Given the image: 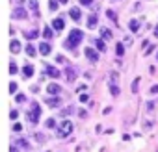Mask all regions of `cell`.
Instances as JSON below:
<instances>
[{
	"label": "cell",
	"instance_id": "obj_1",
	"mask_svg": "<svg viewBox=\"0 0 158 152\" xmlns=\"http://www.w3.org/2000/svg\"><path fill=\"white\" fill-rule=\"evenodd\" d=\"M82 39H84V34L78 30V28H74V30L69 34V39L63 43V46H65L67 50H76V46L82 43Z\"/></svg>",
	"mask_w": 158,
	"mask_h": 152
},
{
	"label": "cell",
	"instance_id": "obj_2",
	"mask_svg": "<svg viewBox=\"0 0 158 152\" xmlns=\"http://www.w3.org/2000/svg\"><path fill=\"white\" fill-rule=\"evenodd\" d=\"M39 117H41V106L39 104H32V110L28 111V121L32 122V124H35L37 121H39Z\"/></svg>",
	"mask_w": 158,
	"mask_h": 152
},
{
	"label": "cell",
	"instance_id": "obj_3",
	"mask_svg": "<svg viewBox=\"0 0 158 152\" xmlns=\"http://www.w3.org/2000/svg\"><path fill=\"white\" fill-rule=\"evenodd\" d=\"M71 132H73V122L71 121H61V124L58 128V135L60 137H67V135H71Z\"/></svg>",
	"mask_w": 158,
	"mask_h": 152
},
{
	"label": "cell",
	"instance_id": "obj_4",
	"mask_svg": "<svg viewBox=\"0 0 158 152\" xmlns=\"http://www.w3.org/2000/svg\"><path fill=\"white\" fill-rule=\"evenodd\" d=\"M43 74H47V76H50V78H60V70L56 69V67H52V65H45V69H43Z\"/></svg>",
	"mask_w": 158,
	"mask_h": 152
},
{
	"label": "cell",
	"instance_id": "obj_5",
	"mask_svg": "<svg viewBox=\"0 0 158 152\" xmlns=\"http://www.w3.org/2000/svg\"><path fill=\"white\" fill-rule=\"evenodd\" d=\"M86 58H88L89 61H93V63H95V61H99V54H97V50H95V48H91V46H88V48H86Z\"/></svg>",
	"mask_w": 158,
	"mask_h": 152
},
{
	"label": "cell",
	"instance_id": "obj_6",
	"mask_svg": "<svg viewBox=\"0 0 158 152\" xmlns=\"http://www.w3.org/2000/svg\"><path fill=\"white\" fill-rule=\"evenodd\" d=\"M74 78H76V70H74L73 67H67V69H65V80H67V82H73Z\"/></svg>",
	"mask_w": 158,
	"mask_h": 152
},
{
	"label": "cell",
	"instance_id": "obj_7",
	"mask_svg": "<svg viewBox=\"0 0 158 152\" xmlns=\"http://www.w3.org/2000/svg\"><path fill=\"white\" fill-rule=\"evenodd\" d=\"M69 15H71L73 21H80V17H82V13H80V10H78V8H71L69 10Z\"/></svg>",
	"mask_w": 158,
	"mask_h": 152
},
{
	"label": "cell",
	"instance_id": "obj_8",
	"mask_svg": "<svg viewBox=\"0 0 158 152\" xmlns=\"http://www.w3.org/2000/svg\"><path fill=\"white\" fill-rule=\"evenodd\" d=\"M26 15H28V13H26V10H23V8H15V10H13V17H15V19H26Z\"/></svg>",
	"mask_w": 158,
	"mask_h": 152
},
{
	"label": "cell",
	"instance_id": "obj_9",
	"mask_svg": "<svg viewBox=\"0 0 158 152\" xmlns=\"http://www.w3.org/2000/svg\"><path fill=\"white\" fill-rule=\"evenodd\" d=\"M50 50H52V46H50L48 43H41V45H39V52H41L43 56H48Z\"/></svg>",
	"mask_w": 158,
	"mask_h": 152
},
{
	"label": "cell",
	"instance_id": "obj_10",
	"mask_svg": "<svg viewBox=\"0 0 158 152\" xmlns=\"http://www.w3.org/2000/svg\"><path fill=\"white\" fill-rule=\"evenodd\" d=\"M52 28H54V30H58V32H60V30H63V28H65V22H63V19H54V22H52Z\"/></svg>",
	"mask_w": 158,
	"mask_h": 152
},
{
	"label": "cell",
	"instance_id": "obj_11",
	"mask_svg": "<svg viewBox=\"0 0 158 152\" xmlns=\"http://www.w3.org/2000/svg\"><path fill=\"white\" fill-rule=\"evenodd\" d=\"M117 82H119V74H117V72H110L108 86H117Z\"/></svg>",
	"mask_w": 158,
	"mask_h": 152
},
{
	"label": "cell",
	"instance_id": "obj_12",
	"mask_svg": "<svg viewBox=\"0 0 158 152\" xmlns=\"http://www.w3.org/2000/svg\"><path fill=\"white\" fill-rule=\"evenodd\" d=\"M97 22H99V17H97V15H89V19H88V28H89V30L95 28Z\"/></svg>",
	"mask_w": 158,
	"mask_h": 152
},
{
	"label": "cell",
	"instance_id": "obj_13",
	"mask_svg": "<svg viewBox=\"0 0 158 152\" xmlns=\"http://www.w3.org/2000/svg\"><path fill=\"white\" fill-rule=\"evenodd\" d=\"M47 91H48L50 95H58L61 89H60V86H56V84H48V86H47Z\"/></svg>",
	"mask_w": 158,
	"mask_h": 152
},
{
	"label": "cell",
	"instance_id": "obj_14",
	"mask_svg": "<svg viewBox=\"0 0 158 152\" xmlns=\"http://www.w3.org/2000/svg\"><path fill=\"white\" fill-rule=\"evenodd\" d=\"M23 74L26 76V78L34 76V67H32V65H24V69H23Z\"/></svg>",
	"mask_w": 158,
	"mask_h": 152
},
{
	"label": "cell",
	"instance_id": "obj_15",
	"mask_svg": "<svg viewBox=\"0 0 158 152\" xmlns=\"http://www.w3.org/2000/svg\"><path fill=\"white\" fill-rule=\"evenodd\" d=\"M10 50H11L13 54H17V52L21 50V43H19V41H11V45H10Z\"/></svg>",
	"mask_w": 158,
	"mask_h": 152
},
{
	"label": "cell",
	"instance_id": "obj_16",
	"mask_svg": "<svg viewBox=\"0 0 158 152\" xmlns=\"http://www.w3.org/2000/svg\"><path fill=\"white\" fill-rule=\"evenodd\" d=\"M39 35V32H35V30H32V32H24V37L28 39V41H32V39H35Z\"/></svg>",
	"mask_w": 158,
	"mask_h": 152
},
{
	"label": "cell",
	"instance_id": "obj_17",
	"mask_svg": "<svg viewBox=\"0 0 158 152\" xmlns=\"http://www.w3.org/2000/svg\"><path fill=\"white\" fill-rule=\"evenodd\" d=\"M95 45H97V50H99V52H106V43H104V41L97 39V41H95Z\"/></svg>",
	"mask_w": 158,
	"mask_h": 152
},
{
	"label": "cell",
	"instance_id": "obj_18",
	"mask_svg": "<svg viewBox=\"0 0 158 152\" xmlns=\"http://www.w3.org/2000/svg\"><path fill=\"white\" fill-rule=\"evenodd\" d=\"M128 26H130V30H132V32H138V30H139V21H136V19H132Z\"/></svg>",
	"mask_w": 158,
	"mask_h": 152
},
{
	"label": "cell",
	"instance_id": "obj_19",
	"mask_svg": "<svg viewBox=\"0 0 158 152\" xmlns=\"http://www.w3.org/2000/svg\"><path fill=\"white\" fill-rule=\"evenodd\" d=\"M45 102H47L50 108H56V106H60V98H47Z\"/></svg>",
	"mask_w": 158,
	"mask_h": 152
},
{
	"label": "cell",
	"instance_id": "obj_20",
	"mask_svg": "<svg viewBox=\"0 0 158 152\" xmlns=\"http://www.w3.org/2000/svg\"><path fill=\"white\" fill-rule=\"evenodd\" d=\"M52 35H54V32H52L48 26H45V30H43V37H45V39H50Z\"/></svg>",
	"mask_w": 158,
	"mask_h": 152
},
{
	"label": "cell",
	"instance_id": "obj_21",
	"mask_svg": "<svg viewBox=\"0 0 158 152\" xmlns=\"http://www.w3.org/2000/svg\"><path fill=\"white\" fill-rule=\"evenodd\" d=\"M101 35H102V39H112V32L108 28H102L101 30Z\"/></svg>",
	"mask_w": 158,
	"mask_h": 152
},
{
	"label": "cell",
	"instance_id": "obj_22",
	"mask_svg": "<svg viewBox=\"0 0 158 152\" xmlns=\"http://www.w3.org/2000/svg\"><path fill=\"white\" fill-rule=\"evenodd\" d=\"M30 8H32L34 15H39V13H37V0H30Z\"/></svg>",
	"mask_w": 158,
	"mask_h": 152
},
{
	"label": "cell",
	"instance_id": "obj_23",
	"mask_svg": "<svg viewBox=\"0 0 158 152\" xmlns=\"http://www.w3.org/2000/svg\"><path fill=\"white\" fill-rule=\"evenodd\" d=\"M26 54H28L30 58H34V56H35V48H34L32 45H28V46H26Z\"/></svg>",
	"mask_w": 158,
	"mask_h": 152
},
{
	"label": "cell",
	"instance_id": "obj_24",
	"mask_svg": "<svg viewBox=\"0 0 158 152\" xmlns=\"http://www.w3.org/2000/svg\"><path fill=\"white\" fill-rule=\"evenodd\" d=\"M106 15H108V19H110V21H114V22H117V17H115V13H114L112 10H108V11H106Z\"/></svg>",
	"mask_w": 158,
	"mask_h": 152
},
{
	"label": "cell",
	"instance_id": "obj_25",
	"mask_svg": "<svg viewBox=\"0 0 158 152\" xmlns=\"http://www.w3.org/2000/svg\"><path fill=\"white\" fill-rule=\"evenodd\" d=\"M152 50H154V45H151V43H149V45L145 46V50H143V54H145V56H149V54H151Z\"/></svg>",
	"mask_w": 158,
	"mask_h": 152
},
{
	"label": "cell",
	"instance_id": "obj_26",
	"mask_svg": "<svg viewBox=\"0 0 158 152\" xmlns=\"http://www.w3.org/2000/svg\"><path fill=\"white\" fill-rule=\"evenodd\" d=\"M110 93H112L114 97H117V95H119V86H110Z\"/></svg>",
	"mask_w": 158,
	"mask_h": 152
},
{
	"label": "cell",
	"instance_id": "obj_27",
	"mask_svg": "<svg viewBox=\"0 0 158 152\" xmlns=\"http://www.w3.org/2000/svg\"><path fill=\"white\" fill-rule=\"evenodd\" d=\"M17 145H19V146H23V148H28V146H30L26 139H17Z\"/></svg>",
	"mask_w": 158,
	"mask_h": 152
},
{
	"label": "cell",
	"instance_id": "obj_28",
	"mask_svg": "<svg viewBox=\"0 0 158 152\" xmlns=\"http://www.w3.org/2000/svg\"><path fill=\"white\" fill-rule=\"evenodd\" d=\"M48 2H50V11H56V10H58V2H60V0H48Z\"/></svg>",
	"mask_w": 158,
	"mask_h": 152
},
{
	"label": "cell",
	"instance_id": "obj_29",
	"mask_svg": "<svg viewBox=\"0 0 158 152\" xmlns=\"http://www.w3.org/2000/svg\"><path fill=\"white\" fill-rule=\"evenodd\" d=\"M115 54H117V56H123V54H125V48H123V45H117V48H115Z\"/></svg>",
	"mask_w": 158,
	"mask_h": 152
},
{
	"label": "cell",
	"instance_id": "obj_30",
	"mask_svg": "<svg viewBox=\"0 0 158 152\" xmlns=\"http://www.w3.org/2000/svg\"><path fill=\"white\" fill-rule=\"evenodd\" d=\"M54 126H56V121L54 119H48L47 121V128H54Z\"/></svg>",
	"mask_w": 158,
	"mask_h": 152
},
{
	"label": "cell",
	"instance_id": "obj_31",
	"mask_svg": "<svg viewBox=\"0 0 158 152\" xmlns=\"http://www.w3.org/2000/svg\"><path fill=\"white\" fill-rule=\"evenodd\" d=\"M56 61H58V63H65L67 59H65V56H60V54H58V56H56Z\"/></svg>",
	"mask_w": 158,
	"mask_h": 152
},
{
	"label": "cell",
	"instance_id": "obj_32",
	"mask_svg": "<svg viewBox=\"0 0 158 152\" xmlns=\"http://www.w3.org/2000/svg\"><path fill=\"white\" fill-rule=\"evenodd\" d=\"M10 72H11V74L17 72V65H15V63H10Z\"/></svg>",
	"mask_w": 158,
	"mask_h": 152
},
{
	"label": "cell",
	"instance_id": "obj_33",
	"mask_svg": "<svg viewBox=\"0 0 158 152\" xmlns=\"http://www.w3.org/2000/svg\"><path fill=\"white\" fill-rule=\"evenodd\" d=\"M80 4H82V6H91L93 0H80Z\"/></svg>",
	"mask_w": 158,
	"mask_h": 152
},
{
	"label": "cell",
	"instance_id": "obj_34",
	"mask_svg": "<svg viewBox=\"0 0 158 152\" xmlns=\"http://www.w3.org/2000/svg\"><path fill=\"white\" fill-rule=\"evenodd\" d=\"M10 91H11V93H15V91H17V84H15V82H11V84H10Z\"/></svg>",
	"mask_w": 158,
	"mask_h": 152
},
{
	"label": "cell",
	"instance_id": "obj_35",
	"mask_svg": "<svg viewBox=\"0 0 158 152\" xmlns=\"http://www.w3.org/2000/svg\"><path fill=\"white\" fill-rule=\"evenodd\" d=\"M10 117H11V119H13V121H15V119H17V117H19V111H17V110H13V111H11V113H10Z\"/></svg>",
	"mask_w": 158,
	"mask_h": 152
},
{
	"label": "cell",
	"instance_id": "obj_36",
	"mask_svg": "<svg viewBox=\"0 0 158 152\" xmlns=\"http://www.w3.org/2000/svg\"><path fill=\"white\" fill-rule=\"evenodd\" d=\"M71 111H73V108H65V110H63V111H61V115H69V113H71Z\"/></svg>",
	"mask_w": 158,
	"mask_h": 152
},
{
	"label": "cell",
	"instance_id": "obj_37",
	"mask_svg": "<svg viewBox=\"0 0 158 152\" xmlns=\"http://www.w3.org/2000/svg\"><path fill=\"white\" fill-rule=\"evenodd\" d=\"M21 128H23V126H21L19 122H15V124H13V130H15V132H21Z\"/></svg>",
	"mask_w": 158,
	"mask_h": 152
},
{
	"label": "cell",
	"instance_id": "obj_38",
	"mask_svg": "<svg viewBox=\"0 0 158 152\" xmlns=\"http://www.w3.org/2000/svg\"><path fill=\"white\" fill-rule=\"evenodd\" d=\"M138 84H139V80H136V82L132 84V91H134V93H136V89H138Z\"/></svg>",
	"mask_w": 158,
	"mask_h": 152
},
{
	"label": "cell",
	"instance_id": "obj_39",
	"mask_svg": "<svg viewBox=\"0 0 158 152\" xmlns=\"http://www.w3.org/2000/svg\"><path fill=\"white\" fill-rule=\"evenodd\" d=\"M17 102H24V95H17Z\"/></svg>",
	"mask_w": 158,
	"mask_h": 152
},
{
	"label": "cell",
	"instance_id": "obj_40",
	"mask_svg": "<svg viewBox=\"0 0 158 152\" xmlns=\"http://www.w3.org/2000/svg\"><path fill=\"white\" fill-rule=\"evenodd\" d=\"M80 102H88V95H80Z\"/></svg>",
	"mask_w": 158,
	"mask_h": 152
},
{
	"label": "cell",
	"instance_id": "obj_41",
	"mask_svg": "<svg viewBox=\"0 0 158 152\" xmlns=\"http://www.w3.org/2000/svg\"><path fill=\"white\" fill-rule=\"evenodd\" d=\"M151 93H154V95H156V93H158V86H152V87H151Z\"/></svg>",
	"mask_w": 158,
	"mask_h": 152
},
{
	"label": "cell",
	"instance_id": "obj_42",
	"mask_svg": "<svg viewBox=\"0 0 158 152\" xmlns=\"http://www.w3.org/2000/svg\"><path fill=\"white\" fill-rule=\"evenodd\" d=\"M78 115H80L82 119H86V117H88V113H86V111H78Z\"/></svg>",
	"mask_w": 158,
	"mask_h": 152
},
{
	"label": "cell",
	"instance_id": "obj_43",
	"mask_svg": "<svg viewBox=\"0 0 158 152\" xmlns=\"http://www.w3.org/2000/svg\"><path fill=\"white\" fill-rule=\"evenodd\" d=\"M10 150H11V152H19V150H17V146H11Z\"/></svg>",
	"mask_w": 158,
	"mask_h": 152
},
{
	"label": "cell",
	"instance_id": "obj_44",
	"mask_svg": "<svg viewBox=\"0 0 158 152\" xmlns=\"http://www.w3.org/2000/svg\"><path fill=\"white\" fill-rule=\"evenodd\" d=\"M154 37H158V26H156V30H154Z\"/></svg>",
	"mask_w": 158,
	"mask_h": 152
},
{
	"label": "cell",
	"instance_id": "obj_45",
	"mask_svg": "<svg viewBox=\"0 0 158 152\" xmlns=\"http://www.w3.org/2000/svg\"><path fill=\"white\" fill-rule=\"evenodd\" d=\"M60 4H67V0H60Z\"/></svg>",
	"mask_w": 158,
	"mask_h": 152
},
{
	"label": "cell",
	"instance_id": "obj_46",
	"mask_svg": "<svg viewBox=\"0 0 158 152\" xmlns=\"http://www.w3.org/2000/svg\"><path fill=\"white\" fill-rule=\"evenodd\" d=\"M19 2H24V0H19Z\"/></svg>",
	"mask_w": 158,
	"mask_h": 152
}]
</instances>
